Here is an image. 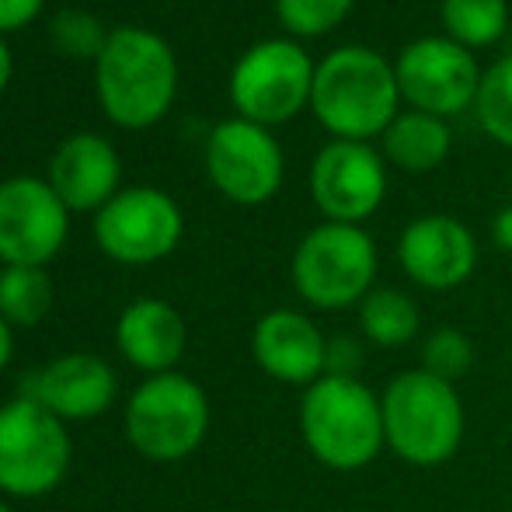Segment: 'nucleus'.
Instances as JSON below:
<instances>
[{
	"mask_svg": "<svg viewBox=\"0 0 512 512\" xmlns=\"http://www.w3.org/2000/svg\"><path fill=\"white\" fill-rule=\"evenodd\" d=\"M67 241V206L42 178L0 182V262L46 265Z\"/></svg>",
	"mask_w": 512,
	"mask_h": 512,
	"instance_id": "obj_13",
	"label": "nucleus"
},
{
	"mask_svg": "<svg viewBox=\"0 0 512 512\" xmlns=\"http://www.w3.org/2000/svg\"><path fill=\"white\" fill-rule=\"evenodd\" d=\"M95 88L112 122L129 129L150 126L175 102V53L147 28H115L95 60Z\"/></svg>",
	"mask_w": 512,
	"mask_h": 512,
	"instance_id": "obj_4",
	"label": "nucleus"
},
{
	"mask_svg": "<svg viewBox=\"0 0 512 512\" xmlns=\"http://www.w3.org/2000/svg\"><path fill=\"white\" fill-rule=\"evenodd\" d=\"M115 391H119V380L105 359L74 352L42 366L25 398L39 401L56 418H95L115 401Z\"/></svg>",
	"mask_w": 512,
	"mask_h": 512,
	"instance_id": "obj_16",
	"label": "nucleus"
},
{
	"mask_svg": "<svg viewBox=\"0 0 512 512\" xmlns=\"http://www.w3.org/2000/svg\"><path fill=\"white\" fill-rule=\"evenodd\" d=\"M182 237V209L161 189L136 185L115 192L95 216V241L122 265H150L171 255Z\"/></svg>",
	"mask_w": 512,
	"mask_h": 512,
	"instance_id": "obj_10",
	"label": "nucleus"
},
{
	"mask_svg": "<svg viewBox=\"0 0 512 512\" xmlns=\"http://www.w3.org/2000/svg\"><path fill=\"white\" fill-rule=\"evenodd\" d=\"M384 408V436L387 450L408 467L450 464L460 453L467 432V411L457 394V384L439 380L432 373L405 370L380 391Z\"/></svg>",
	"mask_w": 512,
	"mask_h": 512,
	"instance_id": "obj_2",
	"label": "nucleus"
},
{
	"mask_svg": "<svg viewBox=\"0 0 512 512\" xmlns=\"http://www.w3.org/2000/svg\"><path fill=\"white\" fill-rule=\"evenodd\" d=\"M492 241L499 251H512V203L502 206L492 220Z\"/></svg>",
	"mask_w": 512,
	"mask_h": 512,
	"instance_id": "obj_29",
	"label": "nucleus"
},
{
	"mask_svg": "<svg viewBox=\"0 0 512 512\" xmlns=\"http://www.w3.org/2000/svg\"><path fill=\"white\" fill-rule=\"evenodd\" d=\"M7 77H11V53H7L4 39H0V91H4Z\"/></svg>",
	"mask_w": 512,
	"mask_h": 512,
	"instance_id": "obj_31",
	"label": "nucleus"
},
{
	"mask_svg": "<svg viewBox=\"0 0 512 512\" xmlns=\"http://www.w3.org/2000/svg\"><path fill=\"white\" fill-rule=\"evenodd\" d=\"M49 185L67 209H102L119 185V154L95 133L70 136L49 161Z\"/></svg>",
	"mask_w": 512,
	"mask_h": 512,
	"instance_id": "obj_17",
	"label": "nucleus"
},
{
	"mask_svg": "<svg viewBox=\"0 0 512 512\" xmlns=\"http://www.w3.org/2000/svg\"><path fill=\"white\" fill-rule=\"evenodd\" d=\"M115 342L126 363L136 370L150 373H171L178 366L189 342V328H185L182 314L164 300H133L122 310L119 324H115Z\"/></svg>",
	"mask_w": 512,
	"mask_h": 512,
	"instance_id": "obj_18",
	"label": "nucleus"
},
{
	"mask_svg": "<svg viewBox=\"0 0 512 512\" xmlns=\"http://www.w3.org/2000/svg\"><path fill=\"white\" fill-rule=\"evenodd\" d=\"M0 512H14L11 506H4V502H0Z\"/></svg>",
	"mask_w": 512,
	"mask_h": 512,
	"instance_id": "obj_32",
	"label": "nucleus"
},
{
	"mask_svg": "<svg viewBox=\"0 0 512 512\" xmlns=\"http://www.w3.org/2000/svg\"><path fill=\"white\" fill-rule=\"evenodd\" d=\"M310 196L331 223L363 227L387 196L384 157L359 140H331L310 164Z\"/></svg>",
	"mask_w": 512,
	"mask_h": 512,
	"instance_id": "obj_12",
	"label": "nucleus"
},
{
	"mask_svg": "<svg viewBox=\"0 0 512 512\" xmlns=\"http://www.w3.org/2000/svg\"><path fill=\"white\" fill-rule=\"evenodd\" d=\"M380 140H384L387 161L398 164L401 171H411V175L436 171L453 150V133L446 126V119L415 112V108L398 112V119L387 126V133Z\"/></svg>",
	"mask_w": 512,
	"mask_h": 512,
	"instance_id": "obj_19",
	"label": "nucleus"
},
{
	"mask_svg": "<svg viewBox=\"0 0 512 512\" xmlns=\"http://www.w3.org/2000/svg\"><path fill=\"white\" fill-rule=\"evenodd\" d=\"M446 39L460 42L464 49H485L506 35L509 4L506 0H443L439 4Z\"/></svg>",
	"mask_w": 512,
	"mask_h": 512,
	"instance_id": "obj_21",
	"label": "nucleus"
},
{
	"mask_svg": "<svg viewBox=\"0 0 512 512\" xmlns=\"http://www.w3.org/2000/svg\"><path fill=\"white\" fill-rule=\"evenodd\" d=\"M474 359H478L474 338L460 328H436L422 342V370L439 380H450V384L464 380L474 370Z\"/></svg>",
	"mask_w": 512,
	"mask_h": 512,
	"instance_id": "obj_24",
	"label": "nucleus"
},
{
	"mask_svg": "<svg viewBox=\"0 0 512 512\" xmlns=\"http://www.w3.org/2000/svg\"><path fill=\"white\" fill-rule=\"evenodd\" d=\"M359 338L373 349H405L422 335V310L405 290L377 286L356 307Z\"/></svg>",
	"mask_w": 512,
	"mask_h": 512,
	"instance_id": "obj_20",
	"label": "nucleus"
},
{
	"mask_svg": "<svg viewBox=\"0 0 512 512\" xmlns=\"http://www.w3.org/2000/svg\"><path fill=\"white\" fill-rule=\"evenodd\" d=\"M380 255L373 237L352 223H317L293 251V286L314 310L359 307L377 290Z\"/></svg>",
	"mask_w": 512,
	"mask_h": 512,
	"instance_id": "obj_5",
	"label": "nucleus"
},
{
	"mask_svg": "<svg viewBox=\"0 0 512 512\" xmlns=\"http://www.w3.org/2000/svg\"><path fill=\"white\" fill-rule=\"evenodd\" d=\"M363 338L335 335L328 338V359H324V377H359L363 370Z\"/></svg>",
	"mask_w": 512,
	"mask_h": 512,
	"instance_id": "obj_27",
	"label": "nucleus"
},
{
	"mask_svg": "<svg viewBox=\"0 0 512 512\" xmlns=\"http://www.w3.org/2000/svg\"><path fill=\"white\" fill-rule=\"evenodd\" d=\"M509 377H512V349H509Z\"/></svg>",
	"mask_w": 512,
	"mask_h": 512,
	"instance_id": "obj_33",
	"label": "nucleus"
},
{
	"mask_svg": "<svg viewBox=\"0 0 512 512\" xmlns=\"http://www.w3.org/2000/svg\"><path fill=\"white\" fill-rule=\"evenodd\" d=\"M251 352L265 377L290 387H307L324 377V359H328V338L314 324V317L300 310L279 307L269 310L255 324Z\"/></svg>",
	"mask_w": 512,
	"mask_h": 512,
	"instance_id": "obj_15",
	"label": "nucleus"
},
{
	"mask_svg": "<svg viewBox=\"0 0 512 512\" xmlns=\"http://www.w3.org/2000/svg\"><path fill=\"white\" fill-rule=\"evenodd\" d=\"M42 0H0V32L21 28L39 14Z\"/></svg>",
	"mask_w": 512,
	"mask_h": 512,
	"instance_id": "obj_28",
	"label": "nucleus"
},
{
	"mask_svg": "<svg viewBox=\"0 0 512 512\" xmlns=\"http://www.w3.org/2000/svg\"><path fill=\"white\" fill-rule=\"evenodd\" d=\"M314 60L293 39L255 42L230 74V102L241 119L258 126H279L310 105Z\"/></svg>",
	"mask_w": 512,
	"mask_h": 512,
	"instance_id": "obj_8",
	"label": "nucleus"
},
{
	"mask_svg": "<svg viewBox=\"0 0 512 512\" xmlns=\"http://www.w3.org/2000/svg\"><path fill=\"white\" fill-rule=\"evenodd\" d=\"M352 11V0H276V14L286 32L317 39L331 28L342 25V18Z\"/></svg>",
	"mask_w": 512,
	"mask_h": 512,
	"instance_id": "obj_25",
	"label": "nucleus"
},
{
	"mask_svg": "<svg viewBox=\"0 0 512 512\" xmlns=\"http://www.w3.org/2000/svg\"><path fill=\"white\" fill-rule=\"evenodd\" d=\"M398 262L415 286L429 293H450L478 269V241L457 216L429 213L401 230Z\"/></svg>",
	"mask_w": 512,
	"mask_h": 512,
	"instance_id": "obj_14",
	"label": "nucleus"
},
{
	"mask_svg": "<svg viewBox=\"0 0 512 512\" xmlns=\"http://www.w3.org/2000/svg\"><path fill=\"white\" fill-rule=\"evenodd\" d=\"M300 436L328 471H363L387 450L380 394L359 377H321L300 398Z\"/></svg>",
	"mask_w": 512,
	"mask_h": 512,
	"instance_id": "obj_3",
	"label": "nucleus"
},
{
	"mask_svg": "<svg viewBox=\"0 0 512 512\" xmlns=\"http://www.w3.org/2000/svg\"><path fill=\"white\" fill-rule=\"evenodd\" d=\"M206 171L213 185L241 206L269 203L283 185V147L265 126L248 119H227L206 140Z\"/></svg>",
	"mask_w": 512,
	"mask_h": 512,
	"instance_id": "obj_11",
	"label": "nucleus"
},
{
	"mask_svg": "<svg viewBox=\"0 0 512 512\" xmlns=\"http://www.w3.org/2000/svg\"><path fill=\"white\" fill-rule=\"evenodd\" d=\"M53 42L60 46V53L67 56H84V60H98V53L105 49L108 35L102 21L88 11L67 7L53 18Z\"/></svg>",
	"mask_w": 512,
	"mask_h": 512,
	"instance_id": "obj_26",
	"label": "nucleus"
},
{
	"mask_svg": "<svg viewBox=\"0 0 512 512\" xmlns=\"http://www.w3.org/2000/svg\"><path fill=\"white\" fill-rule=\"evenodd\" d=\"M209 429V398L182 373H157L136 387L126 405V436L136 453L175 464L199 450Z\"/></svg>",
	"mask_w": 512,
	"mask_h": 512,
	"instance_id": "obj_6",
	"label": "nucleus"
},
{
	"mask_svg": "<svg viewBox=\"0 0 512 512\" xmlns=\"http://www.w3.org/2000/svg\"><path fill=\"white\" fill-rule=\"evenodd\" d=\"M398 74L387 56L370 46H342L314 70L310 108L335 140L370 143L398 119Z\"/></svg>",
	"mask_w": 512,
	"mask_h": 512,
	"instance_id": "obj_1",
	"label": "nucleus"
},
{
	"mask_svg": "<svg viewBox=\"0 0 512 512\" xmlns=\"http://www.w3.org/2000/svg\"><path fill=\"white\" fill-rule=\"evenodd\" d=\"M53 307V283L39 265H4L0 272V317L11 328H32Z\"/></svg>",
	"mask_w": 512,
	"mask_h": 512,
	"instance_id": "obj_22",
	"label": "nucleus"
},
{
	"mask_svg": "<svg viewBox=\"0 0 512 512\" xmlns=\"http://www.w3.org/2000/svg\"><path fill=\"white\" fill-rule=\"evenodd\" d=\"M394 74H398L401 102L439 119L474 108L481 77H485L471 49L446 35H425L408 42L394 63Z\"/></svg>",
	"mask_w": 512,
	"mask_h": 512,
	"instance_id": "obj_9",
	"label": "nucleus"
},
{
	"mask_svg": "<svg viewBox=\"0 0 512 512\" xmlns=\"http://www.w3.org/2000/svg\"><path fill=\"white\" fill-rule=\"evenodd\" d=\"M14 356V335H11V324L0 317V373L7 370V363H11Z\"/></svg>",
	"mask_w": 512,
	"mask_h": 512,
	"instance_id": "obj_30",
	"label": "nucleus"
},
{
	"mask_svg": "<svg viewBox=\"0 0 512 512\" xmlns=\"http://www.w3.org/2000/svg\"><path fill=\"white\" fill-rule=\"evenodd\" d=\"M481 129L492 136L495 143L512 150V53L495 60L481 77L478 102H474Z\"/></svg>",
	"mask_w": 512,
	"mask_h": 512,
	"instance_id": "obj_23",
	"label": "nucleus"
},
{
	"mask_svg": "<svg viewBox=\"0 0 512 512\" xmlns=\"http://www.w3.org/2000/svg\"><path fill=\"white\" fill-rule=\"evenodd\" d=\"M70 467V436L63 418L32 398L0 408V492L39 499L53 492Z\"/></svg>",
	"mask_w": 512,
	"mask_h": 512,
	"instance_id": "obj_7",
	"label": "nucleus"
}]
</instances>
